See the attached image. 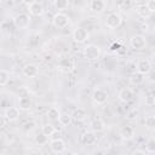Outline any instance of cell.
Segmentation results:
<instances>
[{
	"mask_svg": "<svg viewBox=\"0 0 155 155\" xmlns=\"http://www.w3.org/2000/svg\"><path fill=\"white\" fill-rule=\"evenodd\" d=\"M10 81V73L5 69H1L0 70V86H6Z\"/></svg>",
	"mask_w": 155,
	"mask_h": 155,
	"instance_id": "obj_25",
	"label": "cell"
},
{
	"mask_svg": "<svg viewBox=\"0 0 155 155\" xmlns=\"http://www.w3.org/2000/svg\"><path fill=\"white\" fill-rule=\"evenodd\" d=\"M58 69L62 71V73H70L74 70L75 68V59L70 56H65V57H62L59 61H58Z\"/></svg>",
	"mask_w": 155,
	"mask_h": 155,
	"instance_id": "obj_1",
	"label": "cell"
},
{
	"mask_svg": "<svg viewBox=\"0 0 155 155\" xmlns=\"http://www.w3.org/2000/svg\"><path fill=\"white\" fill-rule=\"evenodd\" d=\"M121 10H128V8H131L132 6H134V2L133 1H130V0H127V1H121V2H119V5H117Z\"/></svg>",
	"mask_w": 155,
	"mask_h": 155,
	"instance_id": "obj_30",
	"label": "cell"
},
{
	"mask_svg": "<svg viewBox=\"0 0 155 155\" xmlns=\"http://www.w3.org/2000/svg\"><path fill=\"white\" fill-rule=\"evenodd\" d=\"M58 122L61 124V126H63V127H68V126L71 125V122H73V117H71V115L62 114V115L59 116Z\"/></svg>",
	"mask_w": 155,
	"mask_h": 155,
	"instance_id": "obj_23",
	"label": "cell"
},
{
	"mask_svg": "<svg viewBox=\"0 0 155 155\" xmlns=\"http://www.w3.org/2000/svg\"><path fill=\"white\" fill-rule=\"evenodd\" d=\"M130 81H131L132 85H140V84L144 81V75H142V74L134 71V73L130 76Z\"/></svg>",
	"mask_w": 155,
	"mask_h": 155,
	"instance_id": "obj_24",
	"label": "cell"
},
{
	"mask_svg": "<svg viewBox=\"0 0 155 155\" xmlns=\"http://www.w3.org/2000/svg\"><path fill=\"white\" fill-rule=\"evenodd\" d=\"M102 54V50L99 46L97 45H87L85 48H84V56L85 58H87L88 61H97Z\"/></svg>",
	"mask_w": 155,
	"mask_h": 155,
	"instance_id": "obj_2",
	"label": "cell"
},
{
	"mask_svg": "<svg viewBox=\"0 0 155 155\" xmlns=\"http://www.w3.org/2000/svg\"><path fill=\"white\" fill-rule=\"evenodd\" d=\"M137 12L139 13V15H142L143 17H147V16H149L150 15V12H149V10L147 8V6H145V2L144 4H140L139 6H137Z\"/></svg>",
	"mask_w": 155,
	"mask_h": 155,
	"instance_id": "obj_29",
	"label": "cell"
},
{
	"mask_svg": "<svg viewBox=\"0 0 155 155\" xmlns=\"http://www.w3.org/2000/svg\"><path fill=\"white\" fill-rule=\"evenodd\" d=\"M154 104H155V101H154L153 96H151V94L147 96V97H145V105H148V107H151V105H154Z\"/></svg>",
	"mask_w": 155,
	"mask_h": 155,
	"instance_id": "obj_34",
	"label": "cell"
},
{
	"mask_svg": "<svg viewBox=\"0 0 155 155\" xmlns=\"http://www.w3.org/2000/svg\"><path fill=\"white\" fill-rule=\"evenodd\" d=\"M88 38H90V33H88V30H87L86 28H84V27H78V28H75L74 31H73V40H74L75 42H78V44H84V42H86V41L88 40Z\"/></svg>",
	"mask_w": 155,
	"mask_h": 155,
	"instance_id": "obj_4",
	"label": "cell"
},
{
	"mask_svg": "<svg viewBox=\"0 0 155 155\" xmlns=\"http://www.w3.org/2000/svg\"><path fill=\"white\" fill-rule=\"evenodd\" d=\"M105 24L110 29H116V28H119L122 24V17L119 13H116V12H111V13H109L107 16Z\"/></svg>",
	"mask_w": 155,
	"mask_h": 155,
	"instance_id": "obj_6",
	"label": "cell"
},
{
	"mask_svg": "<svg viewBox=\"0 0 155 155\" xmlns=\"http://www.w3.org/2000/svg\"><path fill=\"white\" fill-rule=\"evenodd\" d=\"M132 155H145V153L143 150H134L132 153Z\"/></svg>",
	"mask_w": 155,
	"mask_h": 155,
	"instance_id": "obj_36",
	"label": "cell"
},
{
	"mask_svg": "<svg viewBox=\"0 0 155 155\" xmlns=\"http://www.w3.org/2000/svg\"><path fill=\"white\" fill-rule=\"evenodd\" d=\"M130 46L133 50H137V51L144 50L147 47V39H145V36L144 35H140V34L133 35L130 39Z\"/></svg>",
	"mask_w": 155,
	"mask_h": 155,
	"instance_id": "obj_5",
	"label": "cell"
},
{
	"mask_svg": "<svg viewBox=\"0 0 155 155\" xmlns=\"http://www.w3.org/2000/svg\"><path fill=\"white\" fill-rule=\"evenodd\" d=\"M145 149H147L148 153H155V140H154L153 138L149 139V140L147 142V144H145Z\"/></svg>",
	"mask_w": 155,
	"mask_h": 155,
	"instance_id": "obj_31",
	"label": "cell"
},
{
	"mask_svg": "<svg viewBox=\"0 0 155 155\" xmlns=\"http://www.w3.org/2000/svg\"><path fill=\"white\" fill-rule=\"evenodd\" d=\"M30 16L28 13H18L13 18V24L17 29H27L30 24Z\"/></svg>",
	"mask_w": 155,
	"mask_h": 155,
	"instance_id": "obj_3",
	"label": "cell"
},
{
	"mask_svg": "<svg viewBox=\"0 0 155 155\" xmlns=\"http://www.w3.org/2000/svg\"><path fill=\"white\" fill-rule=\"evenodd\" d=\"M71 117L74 121H84L86 117H87V113L85 109L82 108H76L73 110L71 113Z\"/></svg>",
	"mask_w": 155,
	"mask_h": 155,
	"instance_id": "obj_20",
	"label": "cell"
},
{
	"mask_svg": "<svg viewBox=\"0 0 155 155\" xmlns=\"http://www.w3.org/2000/svg\"><path fill=\"white\" fill-rule=\"evenodd\" d=\"M80 140L82 144L85 145H93L97 143V136L96 132L93 131H85L81 136H80Z\"/></svg>",
	"mask_w": 155,
	"mask_h": 155,
	"instance_id": "obj_11",
	"label": "cell"
},
{
	"mask_svg": "<svg viewBox=\"0 0 155 155\" xmlns=\"http://www.w3.org/2000/svg\"><path fill=\"white\" fill-rule=\"evenodd\" d=\"M147 76H148V80H149L150 82H155V70H154V69H153Z\"/></svg>",
	"mask_w": 155,
	"mask_h": 155,
	"instance_id": "obj_35",
	"label": "cell"
},
{
	"mask_svg": "<svg viewBox=\"0 0 155 155\" xmlns=\"http://www.w3.org/2000/svg\"><path fill=\"white\" fill-rule=\"evenodd\" d=\"M21 110L17 108V107H8L5 113H4V117L7 120V121H16L18 117H19V113Z\"/></svg>",
	"mask_w": 155,
	"mask_h": 155,
	"instance_id": "obj_15",
	"label": "cell"
},
{
	"mask_svg": "<svg viewBox=\"0 0 155 155\" xmlns=\"http://www.w3.org/2000/svg\"><path fill=\"white\" fill-rule=\"evenodd\" d=\"M120 137L124 140H131L134 137V128L132 126H124L120 130Z\"/></svg>",
	"mask_w": 155,
	"mask_h": 155,
	"instance_id": "obj_18",
	"label": "cell"
},
{
	"mask_svg": "<svg viewBox=\"0 0 155 155\" xmlns=\"http://www.w3.org/2000/svg\"><path fill=\"white\" fill-rule=\"evenodd\" d=\"M50 149L56 154H61L65 150V143L61 138H54L50 142Z\"/></svg>",
	"mask_w": 155,
	"mask_h": 155,
	"instance_id": "obj_12",
	"label": "cell"
},
{
	"mask_svg": "<svg viewBox=\"0 0 155 155\" xmlns=\"http://www.w3.org/2000/svg\"><path fill=\"white\" fill-rule=\"evenodd\" d=\"M151 70H153V67H151V63H150L149 59H145V58L139 59L137 62V64H136V71L142 74V75H144V76L148 75Z\"/></svg>",
	"mask_w": 155,
	"mask_h": 155,
	"instance_id": "obj_8",
	"label": "cell"
},
{
	"mask_svg": "<svg viewBox=\"0 0 155 155\" xmlns=\"http://www.w3.org/2000/svg\"><path fill=\"white\" fill-rule=\"evenodd\" d=\"M28 11L31 16H42L45 8L40 1H30L28 2Z\"/></svg>",
	"mask_w": 155,
	"mask_h": 155,
	"instance_id": "obj_9",
	"label": "cell"
},
{
	"mask_svg": "<svg viewBox=\"0 0 155 155\" xmlns=\"http://www.w3.org/2000/svg\"><path fill=\"white\" fill-rule=\"evenodd\" d=\"M52 24L56 27V28H65L68 24H69V17L63 13V12H57L53 17H52Z\"/></svg>",
	"mask_w": 155,
	"mask_h": 155,
	"instance_id": "obj_7",
	"label": "cell"
},
{
	"mask_svg": "<svg viewBox=\"0 0 155 155\" xmlns=\"http://www.w3.org/2000/svg\"><path fill=\"white\" fill-rule=\"evenodd\" d=\"M61 115H62V114H61L59 109L56 108V107H51V108L47 110V117H48L50 120H52V121H56V120L58 121Z\"/></svg>",
	"mask_w": 155,
	"mask_h": 155,
	"instance_id": "obj_21",
	"label": "cell"
},
{
	"mask_svg": "<svg viewBox=\"0 0 155 155\" xmlns=\"http://www.w3.org/2000/svg\"><path fill=\"white\" fill-rule=\"evenodd\" d=\"M34 140H35L36 144H39V145H44V144H46V143L48 142V137L45 136L44 133H39V134H36V136L34 137Z\"/></svg>",
	"mask_w": 155,
	"mask_h": 155,
	"instance_id": "obj_28",
	"label": "cell"
},
{
	"mask_svg": "<svg viewBox=\"0 0 155 155\" xmlns=\"http://www.w3.org/2000/svg\"><path fill=\"white\" fill-rule=\"evenodd\" d=\"M88 7L92 12L102 13L107 7V2L103 1V0H91L90 4H88Z\"/></svg>",
	"mask_w": 155,
	"mask_h": 155,
	"instance_id": "obj_13",
	"label": "cell"
},
{
	"mask_svg": "<svg viewBox=\"0 0 155 155\" xmlns=\"http://www.w3.org/2000/svg\"><path fill=\"white\" fill-rule=\"evenodd\" d=\"M151 96H153V98H154V101H155V90H153V92H151Z\"/></svg>",
	"mask_w": 155,
	"mask_h": 155,
	"instance_id": "obj_38",
	"label": "cell"
},
{
	"mask_svg": "<svg viewBox=\"0 0 155 155\" xmlns=\"http://www.w3.org/2000/svg\"><path fill=\"white\" fill-rule=\"evenodd\" d=\"M28 155H39V154H38V153H35V151H34V153H30V154H28Z\"/></svg>",
	"mask_w": 155,
	"mask_h": 155,
	"instance_id": "obj_39",
	"label": "cell"
},
{
	"mask_svg": "<svg viewBox=\"0 0 155 155\" xmlns=\"http://www.w3.org/2000/svg\"><path fill=\"white\" fill-rule=\"evenodd\" d=\"M92 99L96 104H104L108 101V93L102 88H94L92 92Z\"/></svg>",
	"mask_w": 155,
	"mask_h": 155,
	"instance_id": "obj_10",
	"label": "cell"
},
{
	"mask_svg": "<svg viewBox=\"0 0 155 155\" xmlns=\"http://www.w3.org/2000/svg\"><path fill=\"white\" fill-rule=\"evenodd\" d=\"M56 132H57V131H56V128H54V126H53L52 124H45V125L41 127V133H44V134L47 136V137L53 136Z\"/></svg>",
	"mask_w": 155,
	"mask_h": 155,
	"instance_id": "obj_22",
	"label": "cell"
},
{
	"mask_svg": "<svg viewBox=\"0 0 155 155\" xmlns=\"http://www.w3.org/2000/svg\"><path fill=\"white\" fill-rule=\"evenodd\" d=\"M22 73H23V75H24L25 78L31 79V78H35V76L39 74V68H38L35 64L29 63V64H25V65L23 67Z\"/></svg>",
	"mask_w": 155,
	"mask_h": 155,
	"instance_id": "obj_14",
	"label": "cell"
},
{
	"mask_svg": "<svg viewBox=\"0 0 155 155\" xmlns=\"http://www.w3.org/2000/svg\"><path fill=\"white\" fill-rule=\"evenodd\" d=\"M145 6H147V8L149 10L150 13H151V12H155V0H149V1H147V2H145Z\"/></svg>",
	"mask_w": 155,
	"mask_h": 155,
	"instance_id": "obj_33",
	"label": "cell"
},
{
	"mask_svg": "<svg viewBox=\"0 0 155 155\" xmlns=\"http://www.w3.org/2000/svg\"><path fill=\"white\" fill-rule=\"evenodd\" d=\"M70 155H80V154H78V153H73V154H70Z\"/></svg>",
	"mask_w": 155,
	"mask_h": 155,
	"instance_id": "obj_40",
	"label": "cell"
},
{
	"mask_svg": "<svg viewBox=\"0 0 155 155\" xmlns=\"http://www.w3.org/2000/svg\"><path fill=\"white\" fill-rule=\"evenodd\" d=\"M35 125H36V122H35L34 120H29V121L24 122V125H23V130H24V131H31V130L35 127Z\"/></svg>",
	"mask_w": 155,
	"mask_h": 155,
	"instance_id": "obj_32",
	"label": "cell"
},
{
	"mask_svg": "<svg viewBox=\"0 0 155 155\" xmlns=\"http://www.w3.org/2000/svg\"><path fill=\"white\" fill-rule=\"evenodd\" d=\"M31 104H33L31 98H30V97H28V96H23V97H21V98L18 99L17 108H18L19 110L27 111V110H29V109L31 108Z\"/></svg>",
	"mask_w": 155,
	"mask_h": 155,
	"instance_id": "obj_17",
	"label": "cell"
},
{
	"mask_svg": "<svg viewBox=\"0 0 155 155\" xmlns=\"http://www.w3.org/2000/svg\"><path fill=\"white\" fill-rule=\"evenodd\" d=\"M114 155H124V154H121V153H116V154H114Z\"/></svg>",
	"mask_w": 155,
	"mask_h": 155,
	"instance_id": "obj_41",
	"label": "cell"
},
{
	"mask_svg": "<svg viewBox=\"0 0 155 155\" xmlns=\"http://www.w3.org/2000/svg\"><path fill=\"white\" fill-rule=\"evenodd\" d=\"M53 6L57 10H67L70 6V1L69 0H56L53 1Z\"/></svg>",
	"mask_w": 155,
	"mask_h": 155,
	"instance_id": "obj_26",
	"label": "cell"
},
{
	"mask_svg": "<svg viewBox=\"0 0 155 155\" xmlns=\"http://www.w3.org/2000/svg\"><path fill=\"white\" fill-rule=\"evenodd\" d=\"M134 98V93L131 88H121L119 92V99L122 103H130L131 101H133Z\"/></svg>",
	"mask_w": 155,
	"mask_h": 155,
	"instance_id": "obj_16",
	"label": "cell"
},
{
	"mask_svg": "<svg viewBox=\"0 0 155 155\" xmlns=\"http://www.w3.org/2000/svg\"><path fill=\"white\" fill-rule=\"evenodd\" d=\"M144 125H145L147 128L154 130L155 128V115H148L144 119Z\"/></svg>",
	"mask_w": 155,
	"mask_h": 155,
	"instance_id": "obj_27",
	"label": "cell"
},
{
	"mask_svg": "<svg viewBox=\"0 0 155 155\" xmlns=\"http://www.w3.org/2000/svg\"><path fill=\"white\" fill-rule=\"evenodd\" d=\"M151 138H153V139L155 140V128L153 130V133H151Z\"/></svg>",
	"mask_w": 155,
	"mask_h": 155,
	"instance_id": "obj_37",
	"label": "cell"
},
{
	"mask_svg": "<svg viewBox=\"0 0 155 155\" xmlns=\"http://www.w3.org/2000/svg\"><path fill=\"white\" fill-rule=\"evenodd\" d=\"M90 127H91V130H92L93 132H102V131H104V128H105V124H104V121H103L102 119L97 117V119H93V120L91 121Z\"/></svg>",
	"mask_w": 155,
	"mask_h": 155,
	"instance_id": "obj_19",
	"label": "cell"
}]
</instances>
